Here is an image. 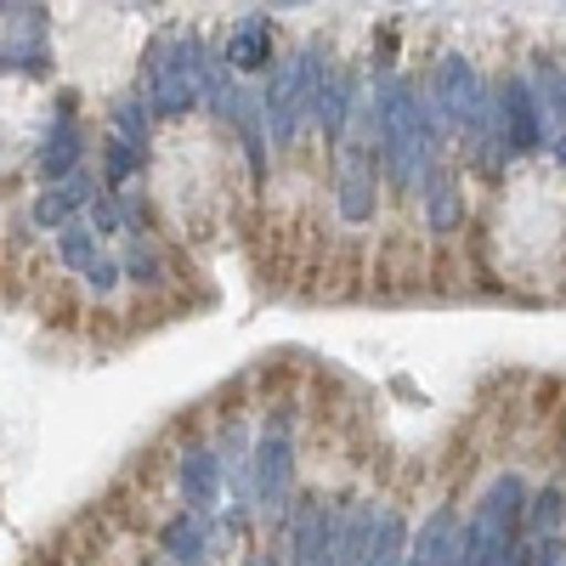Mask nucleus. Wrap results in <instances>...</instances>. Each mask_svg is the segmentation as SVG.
Instances as JSON below:
<instances>
[{
  "label": "nucleus",
  "mask_w": 566,
  "mask_h": 566,
  "mask_svg": "<svg viewBox=\"0 0 566 566\" xmlns=\"http://www.w3.org/2000/svg\"><path fill=\"white\" fill-rule=\"evenodd\" d=\"M181 493H187V504H193V510H210V504H216V493H221V464H216L210 448H193V453L181 459Z\"/></svg>",
  "instance_id": "obj_10"
},
{
  "label": "nucleus",
  "mask_w": 566,
  "mask_h": 566,
  "mask_svg": "<svg viewBox=\"0 0 566 566\" xmlns=\"http://www.w3.org/2000/svg\"><path fill=\"white\" fill-rule=\"evenodd\" d=\"M266 114V103H255L250 91H239V97H232V108H227V119H239V130H244V148H250V170H261L266 165V154H261V119Z\"/></svg>",
  "instance_id": "obj_15"
},
{
  "label": "nucleus",
  "mask_w": 566,
  "mask_h": 566,
  "mask_svg": "<svg viewBox=\"0 0 566 566\" xmlns=\"http://www.w3.org/2000/svg\"><path fill=\"white\" fill-rule=\"evenodd\" d=\"M142 85H148V97L159 114H187L199 97V85H193V69H187V52H181V34L176 40H154V52H148V69H142Z\"/></svg>",
  "instance_id": "obj_1"
},
{
  "label": "nucleus",
  "mask_w": 566,
  "mask_h": 566,
  "mask_svg": "<svg viewBox=\"0 0 566 566\" xmlns=\"http://www.w3.org/2000/svg\"><path fill=\"white\" fill-rule=\"evenodd\" d=\"M266 125H272V142L290 148L295 130H301V114H306V91H301V57L295 63H277L272 80H266Z\"/></svg>",
  "instance_id": "obj_4"
},
{
  "label": "nucleus",
  "mask_w": 566,
  "mask_h": 566,
  "mask_svg": "<svg viewBox=\"0 0 566 566\" xmlns=\"http://www.w3.org/2000/svg\"><path fill=\"white\" fill-rule=\"evenodd\" d=\"M424 210H431V227H442V232L459 227V193H453V181L442 170L424 176Z\"/></svg>",
  "instance_id": "obj_14"
},
{
  "label": "nucleus",
  "mask_w": 566,
  "mask_h": 566,
  "mask_svg": "<svg viewBox=\"0 0 566 566\" xmlns=\"http://www.w3.org/2000/svg\"><path fill=\"white\" fill-rule=\"evenodd\" d=\"M85 199H91V181L74 176V181H63V187H52V193L34 199V221H40V227H57V221H69Z\"/></svg>",
  "instance_id": "obj_12"
},
{
  "label": "nucleus",
  "mask_w": 566,
  "mask_h": 566,
  "mask_svg": "<svg viewBox=\"0 0 566 566\" xmlns=\"http://www.w3.org/2000/svg\"><path fill=\"white\" fill-rule=\"evenodd\" d=\"M227 63L239 74H255L272 63V45H266V12H244L239 29H232V45H227Z\"/></svg>",
  "instance_id": "obj_8"
},
{
  "label": "nucleus",
  "mask_w": 566,
  "mask_h": 566,
  "mask_svg": "<svg viewBox=\"0 0 566 566\" xmlns=\"http://www.w3.org/2000/svg\"><path fill=\"white\" fill-rule=\"evenodd\" d=\"M544 97H549V114H555V125H566V69L544 63Z\"/></svg>",
  "instance_id": "obj_22"
},
{
  "label": "nucleus",
  "mask_w": 566,
  "mask_h": 566,
  "mask_svg": "<svg viewBox=\"0 0 566 566\" xmlns=\"http://www.w3.org/2000/svg\"><path fill=\"white\" fill-rule=\"evenodd\" d=\"M74 159H80V130H74V119L63 114V119L52 125V136H45V148H40V170H45V176H69Z\"/></svg>",
  "instance_id": "obj_11"
},
{
  "label": "nucleus",
  "mask_w": 566,
  "mask_h": 566,
  "mask_svg": "<svg viewBox=\"0 0 566 566\" xmlns=\"http://www.w3.org/2000/svg\"><path fill=\"white\" fill-rule=\"evenodd\" d=\"M165 549H170L181 566H199V560H205V522H199V515H181V522L165 533Z\"/></svg>",
  "instance_id": "obj_16"
},
{
  "label": "nucleus",
  "mask_w": 566,
  "mask_h": 566,
  "mask_svg": "<svg viewBox=\"0 0 566 566\" xmlns=\"http://www.w3.org/2000/svg\"><path fill=\"white\" fill-rule=\"evenodd\" d=\"M57 255L69 261V266H80V272H91L103 255H97V239H91L85 227H63V239H57Z\"/></svg>",
  "instance_id": "obj_19"
},
{
  "label": "nucleus",
  "mask_w": 566,
  "mask_h": 566,
  "mask_svg": "<svg viewBox=\"0 0 566 566\" xmlns=\"http://www.w3.org/2000/svg\"><path fill=\"white\" fill-rule=\"evenodd\" d=\"M544 103L533 97V85L515 74V80H504V91H499V119H504V142L515 154H533V148H544Z\"/></svg>",
  "instance_id": "obj_2"
},
{
  "label": "nucleus",
  "mask_w": 566,
  "mask_h": 566,
  "mask_svg": "<svg viewBox=\"0 0 566 566\" xmlns=\"http://www.w3.org/2000/svg\"><path fill=\"white\" fill-rule=\"evenodd\" d=\"M114 136L130 142V148H148V108H142L136 97L114 103Z\"/></svg>",
  "instance_id": "obj_18"
},
{
  "label": "nucleus",
  "mask_w": 566,
  "mask_h": 566,
  "mask_svg": "<svg viewBox=\"0 0 566 566\" xmlns=\"http://www.w3.org/2000/svg\"><path fill=\"white\" fill-rule=\"evenodd\" d=\"M459 544H464V538L453 533V510H437L431 522H424V533H419V544H413L408 566H453Z\"/></svg>",
  "instance_id": "obj_9"
},
{
  "label": "nucleus",
  "mask_w": 566,
  "mask_h": 566,
  "mask_svg": "<svg viewBox=\"0 0 566 566\" xmlns=\"http://www.w3.org/2000/svg\"><path fill=\"white\" fill-rule=\"evenodd\" d=\"M368 148H346V165H340V210L346 221H368V199H374V170H368Z\"/></svg>",
  "instance_id": "obj_7"
},
{
  "label": "nucleus",
  "mask_w": 566,
  "mask_h": 566,
  "mask_svg": "<svg viewBox=\"0 0 566 566\" xmlns=\"http://www.w3.org/2000/svg\"><path fill=\"white\" fill-rule=\"evenodd\" d=\"M91 221H97V227L108 232V227H119V210H114L108 199H97V205H91Z\"/></svg>",
  "instance_id": "obj_25"
},
{
  "label": "nucleus",
  "mask_w": 566,
  "mask_h": 566,
  "mask_svg": "<svg viewBox=\"0 0 566 566\" xmlns=\"http://www.w3.org/2000/svg\"><path fill=\"white\" fill-rule=\"evenodd\" d=\"M45 12L40 7H7V69H40L45 63Z\"/></svg>",
  "instance_id": "obj_5"
},
{
  "label": "nucleus",
  "mask_w": 566,
  "mask_h": 566,
  "mask_svg": "<svg viewBox=\"0 0 566 566\" xmlns=\"http://www.w3.org/2000/svg\"><path fill=\"white\" fill-rule=\"evenodd\" d=\"M346 114H352V85L335 74V80H328V103H323V130L340 136L346 130Z\"/></svg>",
  "instance_id": "obj_20"
},
{
  "label": "nucleus",
  "mask_w": 566,
  "mask_h": 566,
  "mask_svg": "<svg viewBox=\"0 0 566 566\" xmlns=\"http://www.w3.org/2000/svg\"><path fill=\"white\" fill-rule=\"evenodd\" d=\"M363 566H408L402 560V515L380 510V522H374V544H368V560Z\"/></svg>",
  "instance_id": "obj_13"
},
{
  "label": "nucleus",
  "mask_w": 566,
  "mask_h": 566,
  "mask_svg": "<svg viewBox=\"0 0 566 566\" xmlns=\"http://www.w3.org/2000/svg\"><path fill=\"white\" fill-rule=\"evenodd\" d=\"M555 154H560V159H566V136H555Z\"/></svg>",
  "instance_id": "obj_26"
},
{
  "label": "nucleus",
  "mask_w": 566,
  "mask_h": 566,
  "mask_svg": "<svg viewBox=\"0 0 566 566\" xmlns=\"http://www.w3.org/2000/svg\"><path fill=\"white\" fill-rule=\"evenodd\" d=\"M136 165H142V148H130V142L114 136V142H108V181H125Z\"/></svg>",
  "instance_id": "obj_21"
},
{
  "label": "nucleus",
  "mask_w": 566,
  "mask_h": 566,
  "mask_svg": "<svg viewBox=\"0 0 566 566\" xmlns=\"http://www.w3.org/2000/svg\"><path fill=\"white\" fill-rule=\"evenodd\" d=\"M335 533H340V515L312 504L295 527V566H328L335 560Z\"/></svg>",
  "instance_id": "obj_6"
},
{
  "label": "nucleus",
  "mask_w": 566,
  "mask_h": 566,
  "mask_svg": "<svg viewBox=\"0 0 566 566\" xmlns=\"http://www.w3.org/2000/svg\"><path fill=\"white\" fill-rule=\"evenodd\" d=\"M283 493H290V424L272 419L255 442V504L272 515L283 510Z\"/></svg>",
  "instance_id": "obj_3"
},
{
  "label": "nucleus",
  "mask_w": 566,
  "mask_h": 566,
  "mask_svg": "<svg viewBox=\"0 0 566 566\" xmlns=\"http://www.w3.org/2000/svg\"><path fill=\"white\" fill-rule=\"evenodd\" d=\"M130 277H142V283H165V266H159V255H154L148 244H136V250H130Z\"/></svg>",
  "instance_id": "obj_23"
},
{
  "label": "nucleus",
  "mask_w": 566,
  "mask_h": 566,
  "mask_svg": "<svg viewBox=\"0 0 566 566\" xmlns=\"http://www.w3.org/2000/svg\"><path fill=\"white\" fill-rule=\"evenodd\" d=\"M85 283H91V290H114V283H119V266H114V261L103 255L97 266H91V272H85Z\"/></svg>",
  "instance_id": "obj_24"
},
{
  "label": "nucleus",
  "mask_w": 566,
  "mask_h": 566,
  "mask_svg": "<svg viewBox=\"0 0 566 566\" xmlns=\"http://www.w3.org/2000/svg\"><path fill=\"white\" fill-rule=\"evenodd\" d=\"M527 533H533V544H555V533H560V493H555V488H544V493L533 499Z\"/></svg>",
  "instance_id": "obj_17"
}]
</instances>
